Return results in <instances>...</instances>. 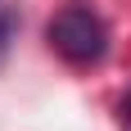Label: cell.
I'll return each instance as SVG.
<instances>
[{
  "label": "cell",
  "instance_id": "obj_3",
  "mask_svg": "<svg viewBox=\"0 0 131 131\" xmlns=\"http://www.w3.org/2000/svg\"><path fill=\"white\" fill-rule=\"evenodd\" d=\"M118 113H122V127H131V95H127V100L118 104Z\"/></svg>",
  "mask_w": 131,
  "mask_h": 131
},
{
  "label": "cell",
  "instance_id": "obj_2",
  "mask_svg": "<svg viewBox=\"0 0 131 131\" xmlns=\"http://www.w3.org/2000/svg\"><path fill=\"white\" fill-rule=\"evenodd\" d=\"M14 32H18V18H14V9H9V5H0V59H5V50H9Z\"/></svg>",
  "mask_w": 131,
  "mask_h": 131
},
{
  "label": "cell",
  "instance_id": "obj_1",
  "mask_svg": "<svg viewBox=\"0 0 131 131\" xmlns=\"http://www.w3.org/2000/svg\"><path fill=\"white\" fill-rule=\"evenodd\" d=\"M45 41H50V50L59 59H68V63H77V68H91V63H100L108 54V27L86 5L59 9L50 18V27H45Z\"/></svg>",
  "mask_w": 131,
  "mask_h": 131
}]
</instances>
